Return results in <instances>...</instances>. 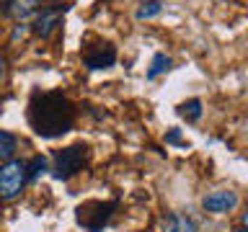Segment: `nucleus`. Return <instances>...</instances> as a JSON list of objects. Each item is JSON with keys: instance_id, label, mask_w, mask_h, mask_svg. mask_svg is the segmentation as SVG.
<instances>
[{"instance_id": "nucleus-1", "label": "nucleus", "mask_w": 248, "mask_h": 232, "mask_svg": "<svg viewBox=\"0 0 248 232\" xmlns=\"http://www.w3.org/2000/svg\"><path fill=\"white\" fill-rule=\"evenodd\" d=\"M29 124L44 139L62 137L73 129L75 108L62 90H36L29 101Z\"/></svg>"}, {"instance_id": "nucleus-2", "label": "nucleus", "mask_w": 248, "mask_h": 232, "mask_svg": "<svg viewBox=\"0 0 248 232\" xmlns=\"http://www.w3.org/2000/svg\"><path fill=\"white\" fill-rule=\"evenodd\" d=\"M85 160H88V147L85 145H70L65 150H60L54 155V165H52V175L57 181H67L75 173H80Z\"/></svg>"}, {"instance_id": "nucleus-3", "label": "nucleus", "mask_w": 248, "mask_h": 232, "mask_svg": "<svg viewBox=\"0 0 248 232\" xmlns=\"http://www.w3.org/2000/svg\"><path fill=\"white\" fill-rule=\"evenodd\" d=\"M29 181V173H26V162L23 160H5L0 165V199L3 201H11L16 199L18 193L23 191V186Z\"/></svg>"}, {"instance_id": "nucleus-4", "label": "nucleus", "mask_w": 248, "mask_h": 232, "mask_svg": "<svg viewBox=\"0 0 248 232\" xmlns=\"http://www.w3.org/2000/svg\"><path fill=\"white\" fill-rule=\"evenodd\" d=\"M116 209V201H85L83 206H78V224H83L88 232H101L104 224L111 219Z\"/></svg>"}, {"instance_id": "nucleus-5", "label": "nucleus", "mask_w": 248, "mask_h": 232, "mask_svg": "<svg viewBox=\"0 0 248 232\" xmlns=\"http://www.w3.org/2000/svg\"><path fill=\"white\" fill-rule=\"evenodd\" d=\"M62 15H65V8H62V5H46V8H42V11L36 13V23H34L36 36L49 39L54 34V29L60 26Z\"/></svg>"}, {"instance_id": "nucleus-6", "label": "nucleus", "mask_w": 248, "mask_h": 232, "mask_svg": "<svg viewBox=\"0 0 248 232\" xmlns=\"http://www.w3.org/2000/svg\"><path fill=\"white\" fill-rule=\"evenodd\" d=\"M116 59V49L111 44H96L91 46L88 52L83 54V62L88 70H104V67H111Z\"/></svg>"}, {"instance_id": "nucleus-7", "label": "nucleus", "mask_w": 248, "mask_h": 232, "mask_svg": "<svg viewBox=\"0 0 248 232\" xmlns=\"http://www.w3.org/2000/svg\"><path fill=\"white\" fill-rule=\"evenodd\" d=\"M202 206L212 214H225L238 206V193L235 191H212L202 199Z\"/></svg>"}, {"instance_id": "nucleus-8", "label": "nucleus", "mask_w": 248, "mask_h": 232, "mask_svg": "<svg viewBox=\"0 0 248 232\" xmlns=\"http://www.w3.org/2000/svg\"><path fill=\"white\" fill-rule=\"evenodd\" d=\"M46 3H60V0H8L5 13L11 18H29V15L42 11Z\"/></svg>"}, {"instance_id": "nucleus-9", "label": "nucleus", "mask_w": 248, "mask_h": 232, "mask_svg": "<svg viewBox=\"0 0 248 232\" xmlns=\"http://www.w3.org/2000/svg\"><path fill=\"white\" fill-rule=\"evenodd\" d=\"M160 232H199L194 219L184 214H166L160 222Z\"/></svg>"}, {"instance_id": "nucleus-10", "label": "nucleus", "mask_w": 248, "mask_h": 232, "mask_svg": "<svg viewBox=\"0 0 248 232\" xmlns=\"http://www.w3.org/2000/svg\"><path fill=\"white\" fill-rule=\"evenodd\" d=\"M16 145H18L16 134H11V131H5V129H0V160H11L13 152H16Z\"/></svg>"}, {"instance_id": "nucleus-11", "label": "nucleus", "mask_w": 248, "mask_h": 232, "mask_svg": "<svg viewBox=\"0 0 248 232\" xmlns=\"http://www.w3.org/2000/svg\"><path fill=\"white\" fill-rule=\"evenodd\" d=\"M166 70H170V57H168V54H163V52H158V54L153 57V62H150V70H147V77H150V80H155V77H158V75H163Z\"/></svg>"}, {"instance_id": "nucleus-12", "label": "nucleus", "mask_w": 248, "mask_h": 232, "mask_svg": "<svg viewBox=\"0 0 248 232\" xmlns=\"http://www.w3.org/2000/svg\"><path fill=\"white\" fill-rule=\"evenodd\" d=\"M178 114H181L184 119H189V121H199V116H202V101L199 98L186 101V103L178 106Z\"/></svg>"}, {"instance_id": "nucleus-13", "label": "nucleus", "mask_w": 248, "mask_h": 232, "mask_svg": "<svg viewBox=\"0 0 248 232\" xmlns=\"http://www.w3.org/2000/svg\"><path fill=\"white\" fill-rule=\"evenodd\" d=\"M160 11H163L160 0H145V3L137 8V18H153V15H158Z\"/></svg>"}, {"instance_id": "nucleus-14", "label": "nucleus", "mask_w": 248, "mask_h": 232, "mask_svg": "<svg viewBox=\"0 0 248 232\" xmlns=\"http://www.w3.org/2000/svg\"><path fill=\"white\" fill-rule=\"evenodd\" d=\"M44 170H46V158H42V155H36V158H34V160H31L29 165H26V173H29L31 181H36V178L42 175Z\"/></svg>"}, {"instance_id": "nucleus-15", "label": "nucleus", "mask_w": 248, "mask_h": 232, "mask_svg": "<svg viewBox=\"0 0 248 232\" xmlns=\"http://www.w3.org/2000/svg\"><path fill=\"white\" fill-rule=\"evenodd\" d=\"M166 142H170V145H181V131H178V129H170L168 134H166Z\"/></svg>"}, {"instance_id": "nucleus-16", "label": "nucleus", "mask_w": 248, "mask_h": 232, "mask_svg": "<svg viewBox=\"0 0 248 232\" xmlns=\"http://www.w3.org/2000/svg\"><path fill=\"white\" fill-rule=\"evenodd\" d=\"M3 80H5V57L0 54V85H3Z\"/></svg>"}, {"instance_id": "nucleus-17", "label": "nucleus", "mask_w": 248, "mask_h": 232, "mask_svg": "<svg viewBox=\"0 0 248 232\" xmlns=\"http://www.w3.org/2000/svg\"><path fill=\"white\" fill-rule=\"evenodd\" d=\"M243 224H246V227H248V209H246V212H243Z\"/></svg>"}, {"instance_id": "nucleus-18", "label": "nucleus", "mask_w": 248, "mask_h": 232, "mask_svg": "<svg viewBox=\"0 0 248 232\" xmlns=\"http://www.w3.org/2000/svg\"><path fill=\"white\" fill-rule=\"evenodd\" d=\"M235 232H248V230H235Z\"/></svg>"}]
</instances>
